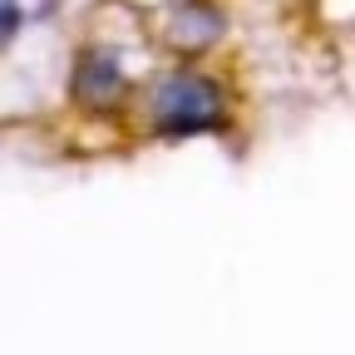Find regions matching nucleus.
<instances>
[{
    "label": "nucleus",
    "instance_id": "nucleus-1",
    "mask_svg": "<svg viewBox=\"0 0 355 355\" xmlns=\"http://www.w3.org/2000/svg\"><path fill=\"white\" fill-rule=\"evenodd\" d=\"M148 128L158 139H202L227 128V94L207 69H173L148 89Z\"/></svg>",
    "mask_w": 355,
    "mask_h": 355
},
{
    "label": "nucleus",
    "instance_id": "nucleus-2",
    "mask_svg": "<svg viewBox=\"0 0 355 355\" xmlns=\"http://www.w3.org/2000/svg\"><path fill=\"white\" fill-rule=\"evenodd\" d=\"M128 94V69L109 44H84L69 64V99L84 114H114Z\"/></svg>",
    "mask_w": 355,
    "mask_h": 355
},
{
    "label": "nucleus",
    "instance_id": "nucleus-3",
    "mask_svg": "<svg viewBox=\"0 0 355 355\" xmlns=\"http://www.w3.org/2000/svg\"><path fill=\"white\" fill-rule=\"evenodd\" d=\"M222 30H227L222 6H212V0H178V6L168 10L163 40L173 44V50H183V55H202V50H212V44L222 40Z\"/></svg>",
    "mask_w": 355,
    "mask_h": 355
},
{
    "label": "nucleus",
    "instance_id": "nucleus-4",
    "mask_svg": "<svg viewBox=\"0 0 355 355\" xmlns=\"http://www.w3.org/2000/svg\"><path fill=\"white\" fill-rule=\"evenodd\" d=\"M20 25H25V6L20 0H0V50L20 35Z\"/></svg>",
    "mask_w": 355,
    "mask_h": 355
}]
</instances>
